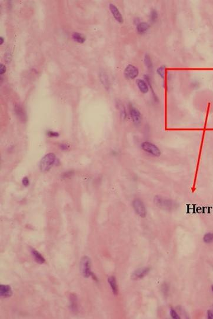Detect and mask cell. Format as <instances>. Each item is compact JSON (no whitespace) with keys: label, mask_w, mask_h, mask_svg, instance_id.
I'll return each mask as SVG.
<instances>
[{"label":"cell","mask_w":213,"mask_h":319,"mask_svg":"<svg viewBox=\"0 0 213 319\" xmlns=\"http://www.w3.org/2000/svg\"><path fill=\"white\" fill-rule=\"evenodd\" d=\"M154 203L157 206L166 210H172L177 207L175 202L168 199L164 198L160 196L155 197Z\"/></svg>","instance_id":"cell-1"},{"label":"cell","mask_w":213,"mask_h":319,"mask_svg":"<svg viewBox=\"0 0 213 319\" xmlns=\"http://www.w3.org/2000/svg\"><path fill=\"white\" fill-rule=\"evenodd\" d=\"M56 160V158L54 154L48 153L41 160L40 163V169L43 172L47 171L53 166Z\"/></svg>","instance_id":"cell-2"},{"label":"cell","mask_w":213,"mask_h":319,"mask_svg":"<svg viewBox=\"0 0 213 319\" xmlns=\"http://www.w3.org/2000/svg\"><path fill=\"white\" fill-rule=\"evenodd\" d=\"M142 150L154 157H160L161 150L157 146L150 141H144L141 144Z\"/></svg>","instance_id":"cell-3"},{"label":"cell","mask_w":213,"mask_h":319,"mask_svg":"<svg viewBox=\"0 0 213 319\" xmlns=\"http://www.w3.org/2000/svg\"><path fill=\"white\" fill-rule=\"evenodd\" d=\"M81 273L85 278L91 276V260L90 258L85 256L81 258L80 262Z\"/></svg>","instance_id":"cell-4"},{"label":"cell","mask_w":213,"mask_h":319,"mask_svg":"<svg viewBox=\"0 0 213 319\" xmlns=\"http://www.w3.org/2000/svg\"><path fill=\"white\" fill-rule=\"evenodd\" d=\"M133 206L134 211H136L138 216L141 217H146L147 214L146 208L141 200L138 198L135 199L133 202Z\"/></svg>","instance_id":"cell-5"},{"label":"cell","mask_w":213,"mask_h":319,"mask_svg":"<svg viewBox=\"0 0 213 319\" xmlns=\"http://www.w3.org/2000/svg\"><path fill=\"white\" fill-rule=\"evenodd\" d=\"M124 76L128 80H134L137 77L139 74V70L137 67L133 66L132 64H129L127 66L124 70Z\"/></svg>","instance_id":"cell-6"},{"label":"cell","mask_w":213,"mask_h":319,"mask_svg":"<svg viewBox=\"0 0 213 319\" xmlns=\"http://www.w3.org/2000/svg\"><path fill=\"white\" fill-rule=\"evenodd\" d=\"M129 111L131 118L133 120V122L135 125L138 126L141 123L142 117L141 114L137 108L133 107L132 105H130L129 107Z\"/></svg>","instance_id":"cell-7"},{"label":"cell","mask_w":213,"mask_h":319,"mask_svg":"<svg viewBox=\"0 0 213 319\" xmlns=\"http://www.w3.org/2000/svg\"><path fill=\"white\" fill-rule=\"evenodd\" d=\"M150 268H139L136 270L131 275V278L133 280H138L142 278L148 274Z\"/></svg>","instance_id":"cell-8"},{"label":"cell","mask_w":213,"mask_h":319,"mask_svg":"<svg viewBox=\"0 0 213 319\" xmlns=\"http://www.w3.org/2000/svg\"><path fill=\"white\" fill-rule=\"evenodd\" d=\"M109 8L111 13H112V15H113L115 20L119 22V23H123L124 22L123 17L118 8L113 4H109Z\"/></svg>","instance_id":"cell-9"},{"label":"cell","mask_w":213,"mask_h":319,"mask_svg":"<svg viewBox=\"0 0 213 319\" xmlns=\"http://www.w3.org/2000/svg\"><path fill=\"white\" fill-rule=\"evenodd\" d=\"M70 309L73 313H77L78 310V298L75 293H71L70 296Z\"/></svg>","instance_id":"cell-10"},{"label":"cell","mask_w":213,"mask_h":319,"mask_svg":"<svg viewBox=\"0 0 213 319\" xmlns=\"http://www.w3.org/2000/svg\"><path fill=\"white\" fill-rule=\"evenodd\" d=\"M0 295L4 298L10 297L13 295V291L11 287L8 285L1 284L0 286Z\"/></svg>","instance_id":"cell-11"},{"label":"cell","mask_w":213,"mask_h":319,"mask_svg":"<svg viewBox=\"0 0 213 319\" xmlns=\"http://www.w3.org/2000/svg\"><path fill=\"white\" fill-rule=\"evenodd\" d=\"M15 112L18 118L21 122H25L26 121L27 116L25 111L21 105H19V104H16L15 105Z\"/></svg>","instance_id":"cell-12"},{"label":"cell","mask_w":213,"mask_h":319,"mask_svg":"<svg viewBox=\"0 0 213 319\" xmlns=\"http://www.w3.org/2000/svg\"><path fill=\"white\" fill-rule=\"evenodd\" d=\"M136 84H137L138 89L142 93L146 94L148 92L149 87L146 81L141 80V79H138L136 81Z\"/></svg>","instance_id":"cell-13"},{"label":"cell","mask_w":213,"mask_h":319,"mask_svg":"<svg viewBox=\"0 0 213 319\" xmlns=\"http://www.w3.org/2000/svg\"><path fill=\"white\" fill-rule=\"evenodd\" d=\"M150 24L146 22H141L137 24V31L140 34H143L146 33L150 28Z\"/></svg>","instance_id":"cell-14"},{"label":"cell","mask_w":213,"mask_h":319,"mask_svg":"<svg viewBox=\"0 0 213 319\" xmlns=\"http://www.w3.org/2000/svg\"><path fill=\"white\" fill-rule=\"evenodd\" d=\"M108 282L109 283V286L111 287V289L114 295H117L118 294V287L117 285V282L115 277L114 276H110L108 278Z\"/></svg>","instance_id":"cell-15"},{"label":"cell","mask_w":213,"mask_h":319,"mask_svg":"<svg viewBox=\"0 0 213 319\" xmlns=\"http://www.w3.org/2000/svg\"><path fill=\"white\" fill-rule=\"evenodd\" d=\"M31 253L33 256L34 258L35 261L38 263V264H43V263H45V258H44L43 257V256L38 251H37V250H34V249H32L31 250Z\"/></svg>","instance_id":"cell-16"},{"label":"cell","mask_w":213,"mask_h":319,"mask_svg":"<svg viewBox=\"0 0 213 319\" xmlns=\"http://www.w3.org/2000/svg\"><path fill=\"white\" fill-rule=\"evenodd\" d=\"M99 79L101 83L104 85V87L107 89H109V80L107 74L104 72H101L99 73Z\"/></svg>","instance_id":"cell-17"},{"label":"cell","mask_w":213,"mask_h":319,"mask_svg":"<svg viewBox=\"0 0 213 319\" xmlns=\"http://www.w3.org/2000/svg\"><path fill=\"white\" fill-rule=\"evenodd\" d=\"M144 80H146V81L147 82V84H148V87H149V89L152 90V95L154 96V100L158 101V98L157 97L156 94L155 93V92L154 91V89H153V88L152 87V81H151V78H150V76L147 75V74H145V75H144Z\"/></svg>","instance_id":"cell-18"},{"label":"cell","mask_w":213,"mask_h":319,"mask_svg":"<svg viewBox=\"0 0 213 319\" xmlns=\"http://www.w3.org/2000/svg\"><path fill=\"white\" fill-rule=\"evenodd\" d=\"M144 64L145 66H146L147 68L150 70H152V58L150 56L149 54H146L144 56Z\"/></svg>","instance_id":"cell-19"},{"label":"cell","mask_w":213,"mask_h":319,"mask_svg":"<svg viewBox=\"0 0 213 319\" xmlns=\"http://www.w3.org/2000/svg\"><path fill=\"white\" fill-rule=\"evenodd\" d=\"M72 38L74 40V41H76L78 43H80V44L84 43L85 41V38L84 37H83L81 34L78 33H74L72 34Z\"/></svg>","instance_id":"cell-20"},{"label":"cell","mask_w":213,"mask_h":319,"mask_svg":"<svg viewBox=\"0 0 213 319\" xmlns=\"http://www.w3.org/2000/svg\"><path fill=\"white\" fill-rule=\"evenodd\" d=\"M166 66L164 65H162V66L159 67L157 69V74L159 75L161 78L164 79V76H165V70H166Z\"/></svg>","instance_id":"cell-21"},{"label":"cell","mask_w":213,"mask_h":319,"mask_svg":"<svg viewBox=\"0 0 213 319\" xmlns=\"http://www.w3.org/2000/svg\"><path fill=\"white\" fill-rule=\"evenodd\" d=\"M203 240L205 243H211L213 242V233H208L204 235Z\"/></svg>","instance_id":"cell-22"},{"label":"cell","mask_w":213,"mask_h":319,"mask_svg":"<svg viewBox=\"0 0 213 319\" xmlns=\"http://www.w3.org/2000/svg\"><path fill=\"white\" fill-rule=\"evenodd\" d=\"M158 19V13L156 9H152L150 12V21L154 23H155L157 21V19Z\"/></svg>","instance_id":"cell-23"},{"label":"cell","mask_w":213,"mask_h":319,"mask_svg":"<svg viewBox=\"0 0 213 319\" xmlns=\"http://www.w3.org/2000/svg\"><path fill=\"white\" fill-rule=\"evenodd\" d=\"M117 105H118L117 107L120 111L121 117L123 119H125L126 118V111H125V110L123 105L122 104L119 103H117Z\"/></svg>","instance_id":"cell-24"},{"label":"cell","mask_w":213,"mask_h":319,"mask_svg":"<svg viewBox=\"0 0 213 319\" xmlns=\"http://www.w3.org/2000/svg\"><path fill=\"white\" fill-rule=\"evenodd\" d=\"M170 316L171 317H172V319H180V316L178 315V314L177 313V311H175L174 309H171L170 310Z\"/></svg>","instance_id":"cell-25"},{"label":"cell","mask_w":213,"mask_h":319,"mask_svg":"<svg viewBox=\"0 0 213 319\" xmlns=\"http://www.w3.org/2000/svg\"><path fill=\"white\" fill-rule=\"evenodd\" d=\"M5 71H6L5 66L4 64H1L0 65V74L3 75V74L5 73Z\"/></svg>","instance_id":"cell-26"},{"label":"cell","mask_w":213,"mask_h":319,"mask_svg":"<svg viewBox=\"0 0 213 319\" xmlns=\"http://www.w3.org/2000/svg\"><path fill=\"white\" fill-rule=\"evenodd\" d=\"M5 60L7 62H9L11 61V53L10 52H7L5 53Z\"/></svg>","instance_id":"cell-27"},{"label":"cell","mask_w":213,"mask_h":319,"mask_svg":"<svg viewBox=\"0 0 213 319\" xmlns=\"http://www.w3.org/2000/svg\"><path fill=\"white\" fill-rule=\"evenodd\" d=\"M23 184L24 185V186H28L29 184V178L27 177H24L23 180Z\"/></svg>","instance_id":"cell-28"},{"label":"cell","mask_w":213,"mask_h":319,"mask_svg":"<svg viewBox=\"0 0 213 319\" xmlns=\"http://www.w3.org/2000/svg\"><path fill=\"white\" fill-rule=\"evenodd\" d=\"M207 318L208 319H213V310H208Z\"/></svg>","instance_id":"cell-29"},{"label":"cell","mask_w":213,"mask_h":319,"mask_svg":"<svg viewBox=\"0 0 213 319\" xmlns=\"http://www.w3.org/2000/svg\"><path fill=\"white\" fill-rule=\"evenodd\" d=\"M48 134H49V136L51 137L58 136V133H57L56 132H49Z\"/></svg>","instance_id":"cell-30"},{"label":"cell","mask_w":213,"mask_h":319,"mask_svg":"<svg viewBox=\"0 0 213 319\" xmlns=\"http://www.w3.org/2000/svg\"><path fill=\"white\" fill-rule=\"evenodd\" d=\"M3 42H4V38L2 37H0V44H1H1H3Z\"/></svg>","instance_id":"cell-31"},{"label":"cell","mask_w":213,"mask_h":319,"mask_svg":"<svg viewBox=\"0 0 213 319\" xmlns=\"http://www.w3.org/2000/svg\"><path fill=\"white\" fill-rule=\"evenodd\" d=\"M211 290H212V291L213 292V285L211 286Z\"/></svg>","instance_id":"cell-32"}]
</instances>
